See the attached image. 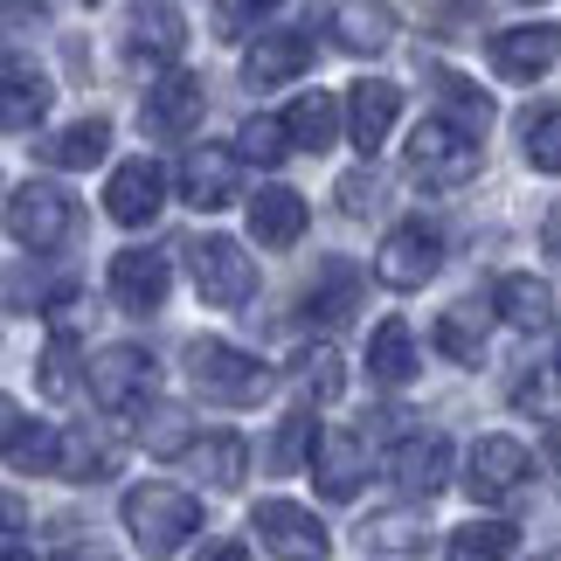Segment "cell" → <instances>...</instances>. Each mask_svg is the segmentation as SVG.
Returning a JSON list of instances; mask_svg holds the SVG:
<instances>
[{
  "instance_id": "6da1fadb",
  "label": "cell",
  "mask_w": 561,
  "mask_h": 561,
  "mask_svg": "<svg viewBox=\"0 0 561 561\" xmlns=\"http://www.w3.org/2000/svg\"><path fill=\"white\" fill-rule=\"evenodd\" d=\"M125 534L146 561H174L202 534V506L181 485H133L125 492Z\"/></svg>"
},
{
  "instance_id": "7a4b0ae2",
  "label": "cell",
  "mask_w": 561,
  "mask_h": 561,
  "mask_svg": "<svg viewBox=\"0 0 561 561\" xmlns=\"http://www.w3.org/2000/svg\"><path fill=\"white\" fill-rule=\"evenodd\" d=\"M479 133L471 125H458L450 112L437 118H423L416 133H409V181H423V187H465L471 174H479Z\"/></svg>"
},
{
  "instance_id": "3957f363",
  "label": "cell",
  "mask_w": 561,
  "mask_h": 561,
  "mask_svg": "<svg viewBox=\"0 0 561 561\" xmlns=\"http://www.w3.org/2000/svg\"><path fill=\"white\" fill-rule=\"evenodd\" d=\"M187 381H194V396H202V402L243 409V402H256L271 388V368L256 354L229 347V340H194V347H187Z\"/></svg>"
},
{
  "instance_id": "277c9868",
  "label": "cell",
  "mask_w": 561,
  "mask_h": 561,
  "mask_svg": "<svg viewBox=\"0 0 561 561\" xmlns=\"http://www.w3.org/2000/svg\"><path fill=\"white\" fill-rule=\"evenodd\" d=\"M534 479V450L520 437H479L465 450V492L479 506H520Z\"/></svg>"
},
{
  "instance_id": "5b68a950",
  "label": "cell",
  "mask_w": 561,
  "mask_h": 561,
  "mask_svg": "<svg viewBox=\"0 0 561 561\" xmlns=\"http://www.w3.org/2000/svg\"><path fill=\"white\" fill-rule=\"evenodd\" d=\"M70 229H77V194L70 187H56V181H21L14 187L8 236L21 250H56V243H70Z\"/></svg>"
},
{
  "instance_id": "8992f818",
  "label": "cell",
  "mask_w": 561,
  "mask_h": 561,
  "mask_svg": "<svg viewBox=\"0 0 561 561\" xmlns=\"http://www.w3.org/2000/svg\"><path fill=\"white\" fill-rule=\"evenodd\" d=\"M187 271H194V291L222 312L256 298V256H243L236 236H202V243L187 250Z\"/></svg>"
},
{
  "instance_id": "52a82bcc",
  "label": "cell",
  "mask_w": 561,
  "mask_h": 561,
  "mask_svg": "<svg viewBox=\"0 0 561 561\" xmlns=\"http://www.w3.org/2000/svg\"><path fill=\"white\" fill-rule=\"evenodd\" d=\"M83 381H91V402L104 409V416H133V409L153 396L160 368H153V354H146V347H125V340H118V347H104L91 360V375H83Z\"/></svg>"
},
{
  "instance_id": "ba28073f",
  "label": "cell",
  "mask_w": 561,
  "mask_h": 561,
  "mask_svg": "<svg viewBox=\"0 0 561 561\" xmlns=\"http://www.w3.org/2000/svg\"><path fill=\"white\" fill-rule=\"evenodd\" d=\"M250 527H256V541H264L277 561H327L333 554V534L319 527L312 506H298V500H256Z\"/></svg>"
},
{
  "instance_id": "9c48e42d",
  "label": "cell",
  "mask_w": 561,
  "mask_h": 561,
  "mask_svg": "<svg viewBox=\"0 0 561 561\" xmlns=\"http://www.w3.org/2000/svg\"><path fill=\"white\" fill-rule=\"evenodd\" d=\"M437 264H444V243H437L430 222H396L375 250V277L388 291H423L430 277H437Z\"/></svg>"
},
{
  "instance_id": "30bf717a",
  "label": "cell",
  "mask_w": 561,
  "mask_h": 561,
  "mask_svg": "<svg viewBox=\"0 0 561 561\" xmlns=\"http://www.w3.org/2000/svg\"><path fill=\"white\" fill-rule=\"evenodd\" d=\"M306 465H312L319 500H354L360 479H368V437H360V430H347V423H327V430L312 437Z\"/></svg>"
},
{
  "instance_id": "8fae6325",
  "label": "cell",
  "mask_w": 561,
  "mask_h": 561,
  "mask_svg": "<svg viewBox=\"0 0 561 561\" xmlns=\"http://www.w3.org/2000/svg\"><path fill=\"white\" fill-rule=\"evenodd\" d=\"M187 49V14L174 0H133L125 8V56L146 62V70H167Z\"/></svg>"
},
{
  "instance_id": "7c38bea8",
  "label": "cell",
  "mask_w": 561,
  "mask_h": 561,
  "mask_svg": "<svg viewBox=\"0 0 561 561\" xmlns=\"http://www.w3.org/2000/svg\"><path fill=\"white\" fill-rule=\"evenodd\" d=\"M202 104H208V98H202V77L167 62L160 83H153V91H146V104H139V125H146L153 139H187L194 125H202Z\"/></svg>"
},
{
  "instance_id": "4fadbf2b",
  "label": "cell",
  "mask_w": 561,
  "mask_h": 561,
  "mask_svg": "<svg viewBox=\"0 0 561 561\" xmlns=\"http://www.w3.org/2000/svg\"><path fill=\"white\" fill-rule=\"evenodd\" d=\"M181 202L202 215L243 202V160H236V146H194L181 160Z\"/></svg>"
},
{
  "instance_id": "5bb4252c",
  "label": "cell",
  "mask_w": 561,
  "mask_h": 561,
  "mask_svg": "<svg viewBox=\"0 0 561 561\" xmlns=\"http://www.w3.org/2000/svg\"><path fill=\"white\" fill-rule=\"evenodd\" d=\"M160 208H167V174H160V160H125L118 174L104 181V215H112L118 229H146Z\"/></svg>"
},
{
  "instance_id": "9a60e30c",
  "label": "cell",
  "mask_w": 561,
  "mask_h": 561,
  "mask_svg": "<svg viewBox=\"0 0 561 561\" xmlns=\"http://www.w3.org/2000/svg\"><path fill=\"white\" fill-rule=\"evenodd\" d=\"M561 62V28L554 21H527V28H500L492 35V70L506 83H534Z\"/></svg>"
},
{
  "instance_id": "2e32d148",
  "label": "cell",
  "mask_w": 561,
  "mask_h": 561,
  "mask_svg": "<svg viewBox=\"0 0 561 561\" xmlns=\"http://www.w3.org/2000/svg\"><path fill=\"white\" fill-rule=\"evenodd\" d=\"M396 118H402V91H396L388 77H360L354 91H347V133H354V146H360L368 160L388 146Z\"/></svg>"
},
{
  "instance_id": "e0dca14e",
  "label": "cell",
  "mask_w": 561,
  "mask_h": 561,
  "mask_svg": "<svg viewBox=\"0 0 561 561\" xmlns=\"http://www.w3.org/2000/svg\"><path fill=\"white\" fill-rule=\"evenodd\" d=\"M306 70H312V35H298V28H271V35H256V42H250V56H243L250 91H277V83H291V77H306Z\"/></svg>"
},
{
  "instance_id": "ac0fdd59",
  "label": "cell",
  "mask_w": 561,
  "mask_h": 561,
  "mask_svg": "<svg viewBox=\"0 0 561 561\" xmlns=\"http://www.w3.org/2000/svg\"><path fill=\"white\" fill-rule=\"evenodd\" d=\"M167 285H174V264L160 250H118L112 256V298L125 312H160Z\"/></svg>"
},
{
  "instance_id": "d6986e66",
  "label": "cell",
  "mask_w": 561,
  "mask_h": 561,
  "mask_svg": "<svg viewBox=\"0 0 561 561\" xmlns=\"http://www.w3.org/2000/svg\"><path fill=\"white\" fill-rule=\"evenodd\" d=\"M388 479H396L402 492H416V500H430V492L450 479V437H437V430L402 437L396 450H388Z\"/></svg>"
},
{
  "instance_id": "ffe728a7",
  "label": "cell",
  "mask_w": 561,
  "mask_h": 561,
  "mask_svg": "<svg viewBox=\"0 0 561 561\" xmlns=\"http://www.w3.org/2000/svg\"><path fill=\"white\" fill-rule=\"evenodd\" d=\"M49 77L35 70V62H0V133H28V125L49 118Z\"/></svg>"
},
{
  "instance_id": "44dd1931",
  "label": "cell",
  "mask_w": 561,
  "mask_h": 561,
  "mask_svg": "<svg viewBox=\"0 0 561 561\" xmlns=\"http://www.w3.org/2000/svg\"><path fill=\"white\" fill-rule=\"evenodd\" d=\"M492 312L520 333H541V327H554V285L548 277H527V271H506L492 285Z\"/></svg>"
},
{
  "instance_id": "7402d4cb",
  "label": "cell",
  "mask_w": 561,
  "mask_h": 561,
  "mask_svg": "<svg viewBox=\"0 0 561 561\" xmlns=\"http://www.w3.org/2000/svg\"><path fill=\"white\" fill-rule=\"evenodd\" d=\"M333 42L347 56H381L396 42V8L388 0H340L333 8Z\"/></svg>"
},
{
  "instance_id": "603a6c76",
  "label": "cell",
  "mask_w": 561,
  "mask_h": 561,
  "mask_svg": "<svg viewBox=\"0 0 561 561\" xmlns=\"http://www.w3.org/2000/svg\"><path fill=\"white\" fill-rule=\"evenodd\" d=\"M298 312H306V327H347V319L360 312V271L333 256V264L319 271V285L306 291V306H298Z\"/></svg>"
},
{
  "instance_id": "cb8c5ba5",
  "label": "cell",
  "mask_w": 561,
  "mask_h": 561,
  "mask_svg": "<svg viewBox=\"0 0 561 561\" xmlns=\"http://www.w3.org/2000/svg\"><path fill=\"white\" fill-rule=\"evenodd\" d=\"M250 236H256L264 250H291L298 236H306V202H298L291 187H264V194L250 202Z\"/></svg>"
},
{
  "instance_id": "d4e9b609",
  "label": "cell",
  "mask_w": 561,
  "mask_h": 561,
  "mask_svg": "<svg viewBox=\"0 0 561 561\" xmlns=\"http://www.w3.org/2000/svg\"><path fill=\"white\" fill-rule=\"evenodd\" d=\"M0 458H8L21 479H49L56 458H62V430H56V423H28V416H14V430L0 437Z\"/></svg>"
},
{
  "instance_id": "484cf974",
  "label": "cell",
  "mask_w": 561,
  "mask_h": 561,
  "mask_svg": "<svg viewBox=\"0 0 561 561\" xmlns=\"http://www.w3.org/2000/svg\"><path fill=\"white\" fill-rule=\"evenodd\" d=\"M368 375L381 388H409V381H416V333H409V319H381V327H375Z\"/></svg>"
},
{
  "instance_id": "4316f807",
  "label": "cell",
  "mask_w": 561,
  "mask_h": 561,
  "mask_svg": "<svg viewBox=\"0 0 561 561\" xmlns=\"http://www.w3.org/2000/svg\"><path fill=\"white\" fill-rule=\"evenodd\" d=\"M187 458H194V471H202L215 492H236V485L250 479V444L236 437V430H215V437L187 444Z\"/></svg>"
},
{
  "instance_id": "83f0119b",
  "label": "cell",
  "mask_w": 561,
  "mask_h": 561,
  "mask_svg": "<svg viewBox=\"0 0 561 561\" xmlns=\"http://www.w3.org/2000/svg\"><path fill=\"white\" fill-rule=\"evenodd\" d=\"M285 133H291V153H327V146L340 139V104L327 91H306L285 112Z\"/></svg>"
},
{
  "instance_id": "f1b7e54d",
  "label": "cell",
  "mask_w": 561,
  "mask_h": 561,
  "mask_svg": "<svg viewBox=\"0 0 561 561\" xmlns=\"http://www.w3.org/2000/svg\"><path fill=\"white\" fill-rule=\"evenodd\" d=\"M133 416H139V444L153 450V458H187L194 430H187V409L181 402H153V396H146Z\"/></svg>"
},
{
  "instance_id": "f546056e",
  "label": "cell",
  "mask_w": 561,
  "mask_h": 561,
  "mask_svg": "<svg viewBox=\"0 0 561 561\" xmlns=\"http://www.w3.org/2000/svg\"><path fill=\"white\" fill-rule=\"evenodd\" d=\"M104 146H112V125H104V118H77V125H62V133L42 146V160H49V167H70V174H83V167H98V160H104Z\"/></svg>"
},
{
  "instance_id": "4dcf8cb0",
  "label": "cell",
  "mask_w": 561,
  "mask_h": 561,
  "mask_svg": "<svg viewBox=\"0 0 561 561\" xmlns=\"http://www.w3.org/2000/svg\"><path fill=\"white\" fill-rule=\"evenodd\" d=\"M513 548H520V527L513 520H465L444 541V561H506Z\"/></svg>"
},
{
  "instance_id": "1f68e13d",
  "label": "cell",
  "mask_w": 561,
  "mask_h": 561,
  "mask_svg": "<svg viewBox=\"0 0 561 561\" xmlns=\"http://www.w3.org/2000/svg\"><path fill=\"white\" fill-rule=\"evenodd\" d=\"M291 388H298V402H333L340 388H347V360L333 347H306L291 360Z\"/></svg>"
},
{
  "instance_id": "d6a6232c",
  "label": "cell",
  "mask_w": 561,
  "mask_h": 561,
  "mask_svg": "<svg viewBox=\"0 0 561 561\" xmlns=\"http://www.w3.org/2000/svg\"><path fill=\"white\" fill-rule=\"evenodd\" d=\"M423 541H430L423 506H396V513H375V520H368V548H388V554H423Z\"/></svg>"
},
{
  "instance_id": "836d02e7",
  "label": "cell",
  "mask_w": 561,
  "mask_h": 561,
  "mask_svg": "<svg viewBox=\"0 0 561 561\" xmlns=\"http://www.w3.org/2000/svg\"><path fill=\"white\" fill-rule=\"evenodd\" d=\"M437 347H444L450 360H479V354H485V312H479V306L437 312Z\"/></svg>"
},
{
  "instance_id": "e575fe53",
  "label": "cell",
  "mask_w": 561,
  "mask_h": 561,
  "mask_svg": "<svg viewBox=\"0 0 561 561\" xmlns=\"http://www.w3.org/2000/svg\"><path fill=\"white\" fill-rule=\"evenodd\" d=\"M520 139H527V167H534V174H561V104L527 112Z\"/></svg>"
},
{
  "instance_id": "d590c367",
  "label": "cell",
  "mask_w": 561,
  "mask_h": 561,
  "mask_svg": "<svg viewBox=\"0 0 561 561\" xmlns=\"http://www.w3.org/2000/svg\"><path fill=\"white\" fill-rule=\"evenodd\" d=\"M291 153V133H285V118H264L256 112L243 133H236V160H256V167H285Z\"/></svg>"
},
{
  "instance_id": "8d00e7d4",
  "label": "cell",
  "mask_w": 561,
  "mask_h": 561,
  "mask_svg": "<svg viewBox=\"0 0 561 561\" xmlns=\"http://www.w3.org/2000/svg\"><path fill=\"white\" fill-rule=\"evenodd\" d=\"M430 77H437V91H444V104H450V118L471 125V133L485 139V125H492V98L479 91V83H465L458 70H430Z\"/></svg>"
},
{
  "instance_id": "74e56055",
  "label": "cell",
  "mask_w": 561,
  "mask_h": 561,
  "mask_svg": "<svg viewBox=\"0 0 561 561\" xmlns=\"http://www.w3.org/2000/svg\"><path fill=\"white\" fill-rule=\"evenodd\" d=\"M35 388H42L49 402H62V396L77 388V340H70V333H56L49 347H42V375H35Z\"/></svg>"
},
{
  "instance_id": "f35d334b",
  "label": "cell",
  "mask_w": 561,
  "mask_h": 561,
  "mask_svg": "<svg viewBox=\"0 0 561 561\" xmlns=\"http://www.w3.org/2000/svg\"><path fill=\"white\" fill-rule=\"evenodd\" d=\"M375 194H381V181H375V167H354V174H340V187H333V202H340V215H368V208H375Z\"/></svg>"
},
{
  "instance_id": "ab89813d",
  "label": "cell",
  "mask_w": 561,
  "mask_h": 561,
  "mask_svg": "<svg viewBox=\"0 0 561 561\" xmlns=\"http://www.w3.org/2000/svg\"><path fill=\"white\" fill-rule=\"evenodd\" d=\"M312 437H319V423H312V416H291V423H285V437H277V450H271V465H277V471H291V465L312 450Z\"/></svg>"
},
{
  "instance_id": "60d3db41",
  "label": "cell",
  "mask_w": 561,
  "mask_h": 561,
  "mask_svg": "<svg viewBox=\"0 0 561 561\" xmlns=\"http://www.w3.org/2000/svg\"><path fill=\"white\" fill-rule=\"evenodd\" d=\"M256 14H271V0H222V8H215V28H222V35H243Z\"/></svg>"
},
{
  "instance_id": "b9f144b4",
  "label": "cell",
  "mask_w": 561,
  "mask_h": 561,
  "mask_svg": "<svg viewBox=\"0 0 561 561\" xmlns=\"http://www.w3.org/2000/svg\"><path fill=\"white\" fill-rule=\"evenodd\" d=\"M28 527V506L14 500V492H0V541H8V534H21Z\"/></svg>"
},
{
  "instance_id": "7bdbcfd3",
  "label": "cell",
  "mask_w": 561,
  "mask_h": 561,
  "mask_svg": "<svg viewBox=\"0 0 561 561\" xmlns=\"http://www.w3.org/2000/svg\"><path fill=\"white\" fill-rule=\"evenodd\" d=\"M194 561H250V548L243 541H215V548H202Z\"/></svg>"
},
{
  "instance_id": "ee69618b",
  "label": "cell",
  "mask_w": 561,
  "mask_h": 561,
  "mask_svg": "<svg viewBox=\"0 0 561 561\" xmlns=\"http://www.w3.org/2000/svg\"><path fill=\"white\" fill-rule=\"evenodd\" d=\"M541 236H548V250H554V256H561V202H554V208H548V229H541Z\"/></svg>"
},
{
  "instance_id": "f6af8a7d",
  "label": "cell",
  "mask_w": 561,
  "mask_h": 561,
  "mask_svg": "<svg viewBox=\"0 0 561 561\" xmlns=\"http://www.w3.org/2000/svg\"><path fill=\"white\" fill-rule=\"evenodd\" d=\"M548 465H554V479H561V423L548 430Z\"/></svg>"
},
{
  "instance_id": "bcb514c9",
  "label": "cell",
  "mask_w": 561,
  "mask_h": 561,
  "mask_svg": "<svg viewBox=\"0 0 561 561\" xmlns=\"http://www.w3.org/2000/svg\"><path fill=\"white\" fill-rule=\"evenodd\" d=\"M14 416H21V409H14L8 396H0V437H8V430H14Z\"/></svg>"
},
{
  "instance_id": "7dc6e473",
  "label": "cell",
  "mask_w": 561,
  "mask_h": 561,
  "mask_svg": "<svg viewBox=\"0 0 561 561\" xmlns=\"http://www.w3.org/2000/svg\"><path fill=\"white\" fill-rule=\"evenodd\" d=\"M56 561H112V554H98V548H70V554H56Z\"/></svg>"
},
{
  "instance_id": "c3c4849f",
  "label": "cell",
  "mask_w": 561,
  "mask_h": 561,
  "mask_svg": "<svg viewBox=\"0 0 561 561\" xmlns=\"http://www.w3.org/2000/svg\"><path fill=\"white\" fill-rule=\"evenodd\" d=\"M0 561H35L28 548H8V541H0Z\"/></svg>"
},
{
  "instance_id": "681fc988",
  "label": "cell",
  "mask_w": 561,
  "mask_h": 561,
  "mask_svg": "<svg viewBox=\"0 0 561 561\" xmlns=\"http://www.w3.org/2000/svg\"><path fill=\"white\" fill-rule=\"evenodd\" d=\"M554 381H561V354H554Z\"/></svg>"
},
{
  "instance_id": "f907efd6",
  "label": "cell",
  "mask_w": 561,
  "mask_h": 561,
  "mask_svg": "<svg viewBox=\"0 0 561 561\" xmlns=\"http://www.w3.org/2000/svg\"><path fill=\"white\" fill-rule=\"evenodd\" d=\"M520 8H541V0H520Z\"/></svg>"
}]
</instances>
